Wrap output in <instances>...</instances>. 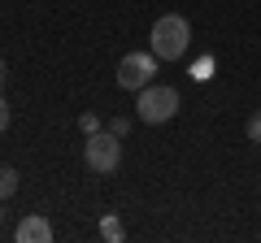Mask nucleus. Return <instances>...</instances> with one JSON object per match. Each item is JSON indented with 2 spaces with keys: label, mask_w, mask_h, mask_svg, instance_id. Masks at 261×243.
<instances>
[{
  "label": "nucleus",
  "mask_w": 261,
  "mask_h": 243,
  "mask_svg": "<svg viewBox=\"0 0 261 243\" xmlns=\"http://www.w3.org/2000/svg\"><path fill=\"white\" fill-rule=\"evenodd\" d=\"M148 48L157 52V61H183L187 48H192V26H187V18L183 13H161V18L152 22Z\"/></svg>",
  "instance_id": "1"
},
{
  "label": "nucleus",
  "mask_w": 261,
  "mask_h": 243,
  "mask_svg": "<svg viewBox=\"0 0 261 243\" xmlns=\"http://www.w3.org/2000/svg\"><path fill=\"white\" fill-rule=\"evenodd\" d=\"M79 126H83V135H96V131H100V117H96V113H83Z\"/></svg>",
  "instance_id": "9"
},
{
  "label": "nucleus",
  "mask_w": 261,
  "mask_h": 243,
  "mask_svg": "<svg viewBox=\"0 0 261 243\" xmlns=\"http://www.w3.org/2000/svg\"><path fill=\"white\" fill-rule=\"evenodd\" d=\"M152 74H157V52H126L118 61V87H126V92H144V87L152 83Z\"/></svg>",
  "instance_id": "4"
},
{
  "label": "nucleus",
  "mask_w": 261,
  "mask_h": 243,
  "mask_svg": "<svg viewBox=\"0 0 261 243\" xmlns=\"http://www.w3.org/2000/svg\"><path fill=\"white\" fill-rule=\"evenodd\" d=\"M13 196H18V169L0 165V200H13Z\"/></svg>",
  "instance_id": "6"
},
{
  "label": "nucleus",
  "mask_w": 261,
  "mask_h": 243,
  "mask_svg": "<svg viewBox=\"0 0 261 243\" xmlns=\"http://www.w3.org/2000/svg\"><path fill=\"white\" fill-rule=\"evenodd\" d=\"M9 131V100H5V92H0V135Z\"/></svg>",
  "instance_id": "11"
},
{
  "label": "nucleus",
  "mask_w": 261,
  "mask_h": 243,
  "mask_svg": "<svg viewBox=\"0 0 261 243\" xmlns=\"http://www.w3.org/2000/svg\"><path fill=\"white\" fill-rule=\"evenodd\" d=\"M0 217H5V200H0Z\"/></svg>",
  "instance_id": "13"
},
{
  "label": "nucleus",
  "mask_w": 261,
  "mask_h": 243,
  "mask_svg": "<svg viewBox=\"0 0 261 243\" xmlns=\"http://www.w3.org/2000/svg\"><path fill=\"white\" fill-rule=\"evenodd\" d=\"M5 83H9V66L0 61V92H5Z\"/></svg>",
  "instance_id": "12"
},
{
  "label": "nucleus",
  "mask_w": 261,
  "mask_h": 243,
  "mask_svg": "<svg viewBox=\"0 0 261 243\" xmlns=\"http://www.w3.org/2000/svg\"><path fill=\"white\" fill-rule=\"evenodd\" d=\"M178 113V92L166 83H148L144 92H135V117L148 122V126H161Z\"/></svg>",
  "instance_id": "2"
},
{
  "label": "nucleus",
  "mask_w": 261,
  "mask_h": 243,
  "mask_svg": "<svg viewBox=\"0 0 261 243\" xmlns=\"http://www.w3.org/2000/svg\"><path fill=\"white\" fill-rule=\"evenodd\" d=\"M13 239H18V243H48V239H53V226H48L44 213H31V217H22V222H18Z\"/></svg>",
  "instance_id": "5"
},
{
  "label": "nucleus",
  "mask_w": 261,
  "mask_h": 243,
  "mask_svg": "<svg viewBox=\"0 0 261 243\" xmlns=\"http://www.w3.org/2000/svg\"><path fill=\"white\" fill-rule=\"evenodd\" d=\"M109 131L118 135V139H126V131H130V117H113V122H109Z\"/></svg>",
  "instance_id": "10"
},
{
  "label": "nucleus",
  "mask_w": 261,
  "mask_h": 243,
  "mask_svg": "<svg viewBox=\"0 0 261 243\" xmlns=\"http://www.w3.org/2000/svg\"><path fill=\"white\" fill-rule=\"evenodd\" d=\"M83 161H87V169L92 174H113V169L122 165V139L113 131H96V135H87V143H83Z\"/></svg>",
  "instance_id": "3"
},
{
  "label": "nucleus",
  "mask_w": 261,
  "mask_h": 243,
  "mask_svg": "<svg viewBox=\"0 0 261 243\" xmlns=\"http://www.w3.org/2000/svg\"><path fill=\"white\" fill-rule=\"evenodd\" d=\"M100 234H105L109 243H118L126 230H122V222H118V217H105V222H100Z\"/></svg>",
  "instance_id": "7"
},
{
  "label": "nucleus",
  "mask_w": 261,
  "mask_h": 243,
  "mask_svg": "<svg viewBox=\"0 0 261 243\" xmlns=\"http://www.w3.org/2000/svg\"><path fill=\"white\" fill-rule=\"evenodd\" d=\"M244 131H248V139H252V143H261V109L248 117V126H244Z\"/></svg>",
  "instance_id": "8"
}]
</instances>
